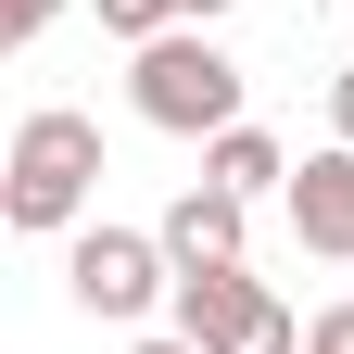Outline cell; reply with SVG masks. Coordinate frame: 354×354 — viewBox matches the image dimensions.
I'll return each instance as SVG.
<instances>
[{
	"label": "cell",
	"instance_id": "1",
	"mask_svg": "<svg viewBox=\"0 0 354 354\" xmlns=\"http://www.w3.org/2000/svg\"><path fill=\"white\" fill-rule=\"evenodd\" d=\"M88 190H102V127L38 102L13 127V152H0V215H13L26 241H76L88 228Z\"/></svg>",
	"mask_w": 354,
	"mask_h": 354
},
{
	"label": "cell",
	"instance_id": "2",
	"mask_svg": "<svg viewBox=\"0 0 354 354\" xmlns=\"http://www.w3.org/2000/svg\"><path fill=\"white\" fill-rule=\"evenodd\" d=\"M241 64L215 51L203 26H165L152 51H127V102H140V127H165V140H228L241 127Z\"/></svg>",
	"mask_w": 354,
	"mask_h": 354
},
{
	"label": "cell",
	"instance_id": "3",
	"mask_svg": "<svg viewBox=\"0 0 354 354\" xmlns=\"http://www.w3.org/2000/svg\"><path fill=\"white\" fill-rule=\"evenodd\" d=\"M165 317H177V342H203V354H304V317L253 279V266H177Z\"/></svg>",
	"mask_w": 354,
	"mask_h": 354
},
{
	"label": "cell",
	"instance_id": "4",
	"mask_svg": "<svg viewBox=\"0 0 354 354\" xmlns=\"http://www.w3.org/2000/svg\"><path fill=\"white\" fill-rule=\"evenodd\" d=\"M64 291H76V317L140 329L152 304H177V253H165V228H76L64 241Z\"/></svg>",
	"mask_w": 354,
	"mask_h": 354
},
{
	"label": "cell",
	"instance_id": "5",
	"mask_svg": "<svg viewBox=\"0 0 354 354\" xmlns=\"http://www.w3.org/2000/svg\"><path fill=\"white\" fill-rule=\"evenodd\" d=\"M291 241L329 253V266H354V140H329V152L291 165Z\"/></svg>",
	"mask_w": 354,
	"mask_h": 354
},
{
	"label": "cell",
	"instance_id": "6",
	"mask_svg": "<svg viewBox=\"0 0 354 354\" xmlns=\"http://www.w3.org/2000/svg\"><path fill=\"white\" fill-rule=\"evenodd\" d=\"M241 241H253V203L215 190V177H190V190L165 203V253L177 266H241Z\"/></svg>",
	"mask_w": 354,
	"mask_h": 354
},
{
	"label": "cell",
	"instance_id": "7",
	"mask_svg": "<svg viewBox=\"0 0 354 354\" xmlns=\"http://www.w3.org/2000/svg\"><path fill=\"white\" fill-rule=\"evenodd\" d=\"M203 177H215V190H241V203H266V190H291V152H279V140L241 114L228 140H203Z\"/></svg>",
	"mask_w": 354,
	"mask_h": 354
},
{
	"label": "cell",
	"instance_id": "8",
	"mask_svg": "<svg viewBox=\"0 0 354 354\" xmlns=\"http://www.w3.org/2000/svg\"><path fill=\"white\" fill-rule=\"evenodd\" d=\"M102 13V38H127V51H152L165 26H190V0H88Z\"/></svg>",
	"mask_w": 354,
	"mask_h": 354
},
{
	"label": "cell",
	"instance_id": "9",
	"mask_svg": "<svg viewBox=\"0 0 354 354\" xmlns=\"http://www.w3.org/2000/svg\"><path fill=\"white\" fill-rule=\"evenodd\" d=\"M64 13H76V0H0V38H13V51H26V38H51Z\"/></svg>",
	"mask_w": 354,
	"mask_h": 354
},
{
	"label": "cell",
	"instance_id": "10",
	"mask_svg": "<svg viewBox=\"0 0 354 354\" xmlns=\"http://www.w3.org/2000/svg\"><path fill=\"white\" fill-rule=\"evenodd\" d=\"M304 354H354V304H317L304 317Z\"/></svg>",
	"mask_w": 354,
	"mask_h": 354
},
{
	"label": "cell",
	"instance_id": "11",
	"mask_svg": "<svg viewBox=\"0 0 354 354\" xmlns=\"http://www.w3.org/2000/svg\"><path fill=\"white\" fill-rule=\"evenodd\" d=\"M329 140H354V64L329 76Z\"/></svg>",
	"mask_w": 354,
	"mask_h": 354
},
{
	"label": "cell",
	"instance_id": "12",
	"mask_svg": "<svg viewBox=\"0 0 354 354\" xmlns=\"http://www.w3.org/2000/svg\"><path fill=\"white\" fill-rule=\"evenodd\" d=\"M140 354H203V342H177V329H152V342H140Z\"/></svg>",
	"mask_w": 354,
	"mask_h": 354
},
{
	"label": "cell",
	"instance_id": "13",
	"mask_svg": "<svg viewBox=\"0 0 354 354\" xmlns=\"http://www.w3.org/2000/svg\"><path fill=\"white\" fill-rule=\"evenodd\" d=\"M215 13H241V0H190V26H215Z\"/></svg>",
	"mask_w": 354,
	"mask_h": 354
}]
</instances>
